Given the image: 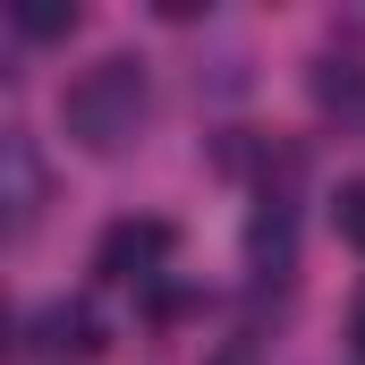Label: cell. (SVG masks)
I'll list each match as a JSON object with an SVG mask.
<instances>
[{
    "instance_id": "6da1fadb",
    "label": "cell",
    "mask_w": 365,
    "mask_h": 365,
    "mask_svg": "<svg viewBox=\"0 0 365 365\" xmlns=\"http://www.w3.org/2000/svg\"><path fill=\"white\" fill-rule=\"evenodd\" d=\"M145 110H153V86H145V68H136L128 51L93 60L86 77L68 86V102H60V119H68V136H77L86 153H128L136 128H145Z\"/></svg>"
},
{
    "instance_id": "7a4b0ae2",
    "label": "cell",
    "mask_w": 365,
    "mask_h": 365,
    "mask_svg": "<svg viewBox=\"0 0 365 365\" xmlns=\"http://www.w3.org/2000/svg\"><path fill=\"white\" fill-rule=\"evenodd\" d=\"M170 264V221H110L102 238H93V272L102 280H153Z\"/></svg>"
},
{
    "instance_id": "3957f363",
    "label": "cell",
    "mask_w": 365,
    "mask_h": 365,
    "mask_svg": "<svg viewBox=\"0 0 365 365\" xmlns=\"http://www.w3.org/2000/svg\"><path fill=\"white\" fill-rule=\"evenodd\" d=\"M26 349H34V357H93V349H102V323H93L86 297H43V306L26 314Z\"/></svg>"
},
{
    "instance_id": "277c9868",
    "label": "cell",
    "mask_w": 365,
    "mask_h": 365,
    "mask_svg": "<svg viewBox=\"0 0 365 365\" xmlns=\"http://www.w3.org/2000/svg\"><path fill=\"white\" fill-rule=\"evenodd\" d=\"M314 102H323V110H357L365 102V60L357 51H323V60H314Z\"/></svg>"
},
{
    "instance_id": "5b68a950",
    "label": "cell",
    "mask_w": 365,
    "mask_h": 365,
    "mask_svg": "<svg viewBox=\"0 0 365 365\" xmlns=\"http://www.w3.org/2000/svg\"><path fill=\"white\" fill-rule=\"evenodd\" d=\"M34 212H43V179H34V145H26V136H9V230L26 238V230H34Z\"/></svg>"
},
{
    "instance_id": "8992f818",
    "label": "cell",
    "mask_w": 365,
    "mask_h": 365,
    "mask_svg": "<svg viewBox=\"0 0 365 365\" xmlns=\"http://www.w3.org/2000/svg\"><path fill=\"white\" fill-rule=\"evenodd\" d=\"M9 26H17L26 43H60V34H77V9H68V0H17Z\"/></svg>"
},
{
    "instance_id": "52a82bcc",
    "label": "cell",
    "mask_w": 365,
    "mask_h": 365,
    "mask_svg": "<svg viewBox=\"0 0 365 365\" xmlns=\"http://www.w3.org/2000/svg\"><path fill=\"white\" fill-rule=\"evenodd\" d=\"M331 221H340V238H349V247H365V179H349L340 195H331Z\"/></svg>"
},
{
    "instance_id": "ba28073f",
    "label": "cell",
    "mask_w": 365,
    "mask_h": 365,
    "mask_svg": "<svg viewBox=\"0 0 365 365\" xmlns=\"http://www.w3.org/2000/svg\"><path fill=\"white\" fill-rule=\"evenodd\" d=\"M349 340L365 349V289H357V306H349Z\"/></svg>"
},
{
    "instance_id": "9c48e42d",
    "label": "cell",
    "mask_w": 365,
    "mask_h": 365,
    "mask_svg": "<svg viewBox=\"0 0 365 365\" xmlns=\"http://www.w3.org/2000/svg\"><path fill=\"white\" fill-rule=\"evenodd\" d=\"M212 365H255V349H221V357H212Z\"/></svg>"
}]
</instances>
